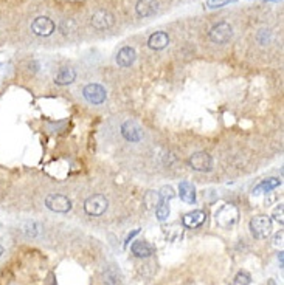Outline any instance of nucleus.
I'll return each instance as SVG.
<instances>
[{
  "label": "nucleus",
  "mask_w": 284,
  "mask_h": 285,
  "mask_svg": "<svg viewBox=\"0 0 284 285\" xmlns=\"http://www.w3.org/2000/svg\"><path fill=\"white\" fill-rule=\"evenodd\" d=\"M137 59V53L132 47H123L121 50L118 52V54H116V64H118L120 67L126 68V67H131Z\"/></svg>",
  "instance_id": "ddd939ff"
},
{
  "label": "nucleus",
  "mask_w": 284,
  "mask_h": 285,
  "mask_svg": "<svg viewBox=\"0 0 284 285\" xmlns=\"http://www.w3.org/2000/svg\"><path fill=\"white\" fill-rule=\"evenodd\" d=\"M179 195L185 203H188V205L196 203V188H194V184L190 183V181H180Z\"/></svg>",
  "instance_id": "dca6fc26"
},
{
  "label": "nucleus",
  "mask_w": 284,
  "mask_h": 285,
  "mask_svg": "<svg viewBox=\"0 0 284 285\" xmlns=\"http://www.w3.org/2000/svg\"><path fill=\"white\" fill-rule=\"evenodd\" d=\"M256 39L261 45H267L270 42V31L269 29H259V33L256 34Z\"/></svg>",
  "instance_id": "393cba45"
},
{
  "label": "nucleus",
  "mask_w": 284,
  "mask_h": 285,
  "mask_svg": "<svg viewBox=\"0 0 284 285\" xmlns=\"http://www.w3.org/2000/svg\"><path fill=\"white\" fill-rule=\"evenodd\" d=\"M281 184V180L280 179H275V177H270L267 180H262L258 186H255L253 188V195H261V194H269L270 191H273L275 188Z\"/></svg>",
  "instance_id": "a211bd4d"
},
{
  "label": "nucleus",
  "mask_w": 284,
  "mask_h": 285,
  "mask_svg": "<svg viewBox=\"0 0 284 285\" xmlns=\"http://www.w3.org/2000/svg\"><path fill=\"white\" fill-rule=\"evenodd\" d=\"M230 2L231 0H207L205 6H207L208 9H216V8H222L224 5H227Z\"/></svg>",
  "instance_id": "a878e982"
},
{
  "label": "nucleus",
  "mask_w": 284,
  "mask_h": 285,
  "mask_svg": "<svg viewBox=\"0 0 284 285\" xmlns=\"http://www.w3.org/2000/svg\"><path fill=\"white\" fill-rule=\"evenodd\" d=\"M75 79H76V72L72 67H61L59 72L55 76V82L57 85H68L75 82Z\"/></svg>",
  "instance_id": "2eb2a0df"
},
{
  "label": "nucleus",
  "mask_w": 284,
  "mask_h": 285,
  "mask_svg": "<svg viewBox=\"0 0 284 285\" xmlns=\"http://www.w3.org/2000/svg\"><path fill=\"white\" fill-rule=\"evenodd\" d=\"M155 215H157L159 222L168 220V217H170V200L168 199L160 197V203L157 205V208H155Z\"/></svg>",
  "instance_id": "6ab92c4d"
},
{
  "label": "nucleus",
  "mask_w": 284,
  "mask_h": 285,
  "mask_svg": "<svg viewBox=\"0 0 284 285\" xmlns=\"http://www.w3.org/2000/svg\"><path fill=\"white\" fill-rule=\"evenodd\" d=\"M159 203H160V195H159V192H154V191L146 192V195H144V205L148 206L149 209H155Z\"/></svg>",
  "instance_id": "412c9836"
},
{
  "label": "nucleus",
  "mask_w": 284,
  "mask_h": 285,
  "mask_svg": "<svg viewBox=\"0 0 284 285\" xmlns=\"http://www.w3.org/2000/svg\"><path fill=\"white\" fill-rule=\"evenodd\" d=\"M22 233L28 237H36V235L41 233V225L36 223V222H24L22 223Z\"/></svg>",
  "instance_id": "aec40b11"
},
{
  "label": "nucleus",
  "mask_w": 284,
  "mask_h": 285,
  "mask_svg": "<svg viewBox=\"0 0 284 285\" xmlns=\"http://www.w3.org/2000/svg\"><path fill=\"white\" fill-rule=\"evenodd\" d=\"M278 259H280V263H281V267H283V253L278 254Z\"/></svg>",
  "instance_id": "c85d7f7f"
},
{
  "label": "nucleus",
  "mask_w": 284,
  "mask_h": 285,
  "mask_svg": "<svg viewBox=\"0 0 284 285\" xmlns=\"http://www.w3.org/2000/svg\"><path fill=\"white\" fill-rule=\"evenodd\" d=\"M45 206L53 212L65 214L72 209V202L62 194H48L45 199Z\"/></svg>",
  "instance_id": "39448f33"
},
{
  "label": "nucleus",
  "mask_w": 284,
  "mask_h": 285,
  "mask_svg": "<svg viewBox=\"0 0 284 285\" xmlns=\"http://www.w3.org/2000/svg\"><path fill=\"white\" fill-rule=\"evenodd\" d=\"M283 211H284V206H283V203H280L277 208H275V211H273V219H275L280 225H283L284 223V219H283Z\"/></svg>",
  "instance_id": "bb28decb"
},
{
  "label": "nucleus",
  "mask_w": 284,
  "mask_h": 285,
  "mask_svg": "<svg viewBox=\"0 0 284 285\" xmlns=\"http://www.w3.org/2000/svg\"><path fill=\"white\" fill-rule=\"evenodd\" d=\"M107 208H109V200L103 194H93L84 202V211L87 215H92V217L103 215Z\"/></svg>",
  "instance_id": "f03ea898"
},
{
  "label": "nucleus",
  "mask_w": 284,
  "mask_h": 285,
  "mask_svg": "<svg viewBox=\"0 0 284 285\" xmlns=\"http://www.w3.org/2000/svg\"><path fill=\"white\" fill-rule=\"evenodd\" d=\"M3 254V247H0V256Z\"/></svg>",
  "instance_id": "c756f323"
},
{
  "label": "nucleus",
  "mask_w": 284,
  "mask_h": 285,
  "mask_svg": "<svg viewBox=\"0 0 284 285\" xmlns=\"http://www.w3.org/2000/svg\"><path fill=\"white\" fill-rule=\"evenodd\" d=\"M239 220V209L231 203H225L214 214V222L222 230H231Z\"/></svg>",
  "instance_id": "f257e3e1"
},
{
  "label": "nucleus",
  "mask_w": 284,
  "mask_h": 285,
  "mask_svg": "<svg viewBox=\"0 0 284 285\" xmlns=\"http://www.w3.org/2000/svg\"><path fill=\"white\" fill-rule=\"evenodd\" d=\"M83 96L85 98L87 103H90L93 105H100L106 101L107 93H106V88L100 84H87L83 88Z\"/></svg>",
  "instance_id": "423d86ee"
},
{
  "label": "nucleus",
  "mask_w": 284,
  "mask_h": 285,
  "mask_svg": "<svg viewBox=\"0 0 284 285\" xmlns=\"http://www.w3.org/2000/svg\"><path fill=\"white\" fill-rule=\"evenodd\" d=\"M59 29H61V33L64 36H68V34H72L76 31V24L73 19H64V21L61 22L59 25Z\"/></svg>",
  "instance_id": "4be33fe9"
},
{
  "label": "nucleus",
  "mask_w": 284,
  "mask_h": 285,
  "mask_svg": "<svg viewBox=\"0 0 284 285\" xmlns=\"http://www.w3.org/2000/svg\"><path fill=\"white\" fill-rule=\"evenodd\" d=\"M208 37H210V41L213 44L224 45L233 37V28L228 22H219L210 29Z\"/></svg>",
  "instance_id": "20e7f679"
},
{
  "label": "nucleus",
  "mask_w": 284,
  "mask_h": 285,
  "mask_svg": "<svg viewBox=\"0 0 284 285\" xmlns=\"http://www.w3.org/2000/svg\"><path fill=\"white\" fill-rule=\"evenodd\" d=\"M121 135L124 136L126 141L131 143H139L143 140V130L142 127L137 124L135 121H124L121 126Z\"/></svg>",
  "instance_id": "9d476101"
},
{
  "label": "nucleus",
  "mask_w": 284,
  "mask_h": 285,
  "mask_svg": "<svg viewBox=\"0 0 284 285\" xmlns=\"http://www.w3.org/2000/svg\"><path fill=\"white\" fill-rule=\"evenodd\" d=\"M190 166L198 172H210L213 169V158L207 152H196L190 156Z\"/></svg>",
  "instance_id": "1a4fd4ad"
},
{
  "label": "nucleus",
  "mask_w": 284,
  "mask_h": 285,
  "mask_svg": "<svg viewBox=\"0 0 284 285\" xmlns=\"http://www.w3.org/2000/svg\"><path fill=\"white\" fill-rule=\"evenodd\" d=\"M234 282H236V285H250L252 278L247 271H239L236 274V278H234Z\"/></svg>",
  "instance_id": "b1692460"
},
{
  "label": "nucleus",
  "mask_w": 284,
  "mask_h": 285,
  "mask_svg": "<svg viewBox=\"0 0 284 285\" xmlns=\"http://www.w3.org/2000/svg\"><path fill=\"white\" fill-rule=\"evenodd\" d=\"M131 250L137 258H151L152 254L155 253V248L152 247V245H149L148 242H144V240L134 242Z\"/></svg>",
  "instance_id": "f3484780"
},
{
  "label": "nucleus",
  "mask_w": 284,
  "mask_h": 285,
  "mask_svg": "<svg viewBox=\"0 0 284 285\" xmlns=\"http://www.w3.org/2000/svg\"><path fill=\"white\" fill-rule=\"evenodd\" d=\"M55 28H56L55 22L47 16H39L31 22V31L36 36H41V37L52 36L53 31H55Z\"/></svg>",
  "instance_id": "6e6552de"
},
{
  "label": "nucleus",
  "mask_w": 284,
  "mask_h": 285,
  "mask_svg": "<svg viewBox=\"0 0 284 285\" xmlns=\"http://www.w3.org/2000/svg\"><path fill=\"white\" fill-rule=\"evenodd\" d=\"M104 285H118L120 279H118V273H116L114 268H109L103 276Z\"/></svg>",
  "instance_id": "5701e85b"
},
{
  "label": "nucleus",
  "mask_w": 284,
  "mask_h": 285,
  "mask_svg": "<svg viewBox=\"0 0 284 285\" xmlns=\"http://www.w3.org/2000/svg\"><path fill=\"white\" fill-rule=\"evenodd\" d=\"M205 220H207V214H205L203 211H200V209H198V211L185 214L183 219H182V225L185 228L196 230V228L202 227V225L205 223Z\"/></svg>",
  "instance_id": "9b49d317"
},
{
  "label": "nucleus",
  "mask_w": 284,
  "mask_h": 285,
  "mask_svg": "<svg viewBox=\"0 0 284 285\" xmlns=\"http://www.w3.org/2000/svg\"><path fill=\"white\" fill-rule=\"evenodd\" d=\"M135 11L140 17H151L159 11L157 0H139L135 5Z\"/></svg>",
  "instance_id": "f8f14e48"
},
{
  "label": "nucleus",
  "mask_w": 284,
  "mask_h": 285,
  "mask_svg": "<svg viewBox=\"0 0 284 285\" xmlns=\"http://www.w3.org/2000/svg\"><path fill=\"white\" fill-rule=\"evenodd\" d=\"M170 44V36L168 33L165 31H155L149 36L148 39V45L149 48H152V50H163L165 47H168Z\"/></svg>",
  "instance_id": "4468645a"
},
{
  "label": "nucleus",
  "mask_w": 284,
  "mask_h": 285,
  "mask_svg": "<svg viewBox=\"0 0 284 285\" xmlns=\"http://www.w3.org/2000/svg\"><path fill=\"white\" fill-rule=\"evenodd\" d=\"M273 240H275L273 243H275L277 247H278V245H281V243H283V231L277 233V234H275V239H273Z\"/></svg>",
  "instance_id": "cd10ccee"
},
{
  "label": "nucleus",
  "mask_w": 284,
  "mask_h": 285,
  "mask_svg": "<svg viewBox=\"0 0 284 285\" xmlns=\"http://www.w3.org/2000/svg\"><path fill=\"white\" fill-rule=\"evenodd\" d=\"M115 22V17L111 11H107V9H98L95 11L90 17V24L95 29L98 31H106V29H109Z\"/></svg>",
  "instance_id": "0eeeda50"
},
{
  "label": "nucleus",
  "mask_w": 284,
  "mask_h": 285,
  "mask_svg": "<svg viewBox=\"0 0 284 285\" xmlns=\"http://www.w3.org/2000/svg\"><path fill=\"white\" fill-rule=\"evenodd\" d=\"M249 227L255 239H267L272 233V220L267 215H256L250 220Z\"/></svg>",
  "instance_id": "7ed1b4c3"
}]
</instances>
